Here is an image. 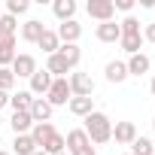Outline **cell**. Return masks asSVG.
Segmentation results:
<instances>
[{"mask_svg": "<svg viewBox=\"0 0 155 155\" xmlns=\"http://www.w3.org/2000/svg\"><path fill=\"white\" fill-rule=\"evenodd\" d=\"M31 104H34V94H31V91L9 94V107H12V113H25V110H31Z\"/></svg>", "mask_w": 155, "mask_h": 155, "instance_id": "obj_23", "label": "cell"}, {"mask_svg": "<svg viewBox=\"0 0 155 155\" xmlns=\"http://www.w3.org/2000/svg\"><path fill=\"white\" fill-rule=\"evenodd\" d=\"M31 9V3H28V0H6V15H21V12H28Z\"/></svg>", "mask_w": 155, "mask_h": 155, "instance_id": "obj_27", "label": "cell"}, {"mask_svg": "<svg viewBox=\"0 0 155 155\" xmlns=\"http://www.w3.org/2000/svg\"><path fill=\"white\" fill-rule=\"evenodd\" d=\"M70 85H67V79H52V88H49V94H46V101H49V107L55 110V107H67L70 104Z\"/></svg>", "mask_w": 155, "mask_h": 155, "instance_id": "obj_4", "label": "cell"}, {"mask_svg": "<svg viewBox=\"0 0 155 155\" xmlns=\"http://www.w3.org/2000/svg\"><path fill=\"white\" fill-rule=\"evenodd\" d=\"M58 55L67 61V67H70V73H73V70H76V64H79V58H82V49L76 46V43H61Z\"/></svg>", "mask_w": 155, "mask_h": 155, "instance_id": "obj_16", "label": "cell"}, {"mask_svg": "<svg viewBox=\"0 0 155 155\" xmlns=\"http://www.w3.org/2000/svg\"><path fill=\"white\" fill-rule=\"evenodd\" d=\"M125 155H131V152H125Z\"/></svg>", "mask_w": 155, "mask_h": 155, "instance_id": "obj_42", "label": "cell"}, {"mask_svg": "<svg viewBox=\"0 0 155 155\" xmlns=\"http://www.w3.org/2000/svg\"><path fill=\"white\" fill-rule=\"evenodd\" d=\"M55 34H58V40H61V43H76V40L82 37V25L76 21V18H73V21H61Z\"/></svg>", "mask_w": 155, "mask_h": 155, "instance_id": "obj_7", "label": "cell"}, {"mask_svg": "<svg viewBox=\"0 0 155 155\" xmlns=\"http://www.w3.org/2000/svg\"><path fill=\"white\" fill-rule=\"evenodd\" d=\"M113 6L122 9V12H131V9H134V0H113Z\"/></svg>", "mask_w": 155, "mask_h": 155, "instance_id": "obj_33", "label": "cell"}, {"mask_svg": "<svg viewBox=\"0 0 155 155\" xmlns=\"http://www.w3.org/2000/svg\"><path fill=\"white\" fill-rule=\"evenodd\" d=\"M64 143H67V155H94V146H91V140L85 137L82 128H73L64 137Z\"/></svg>", "mask_w": 155, "mask_h": 155, "instance_id": "obj_2", "label": "cell"}, {"mask_svg": "<svg viewBox=\"0 0 155 155\" xmlns=\"http://www.w3.org/2000/svg\"><path fill=\"white\" fill-rule=\"evenodd\" d=\"M58 155H67V152H58Z\"/></svg>", "mask_w": 155, "mask_h": 155, "instance_id": "obj_40", "label": "cell"}, {"mask_svg": "<svg viewBox=\"0 0 155 155\" xmlns=\"http://www.w3.org/2000/svg\"><path fill=\"white\" fill-rule=\"evenodd\" d=\"M12 152H15V155H34V152H37V146H34L31 134H18V137L12 140Z\"/></svg>", "mask_w": 155, "mask_h": 155, "instance_id": "obj_24", "label": "cell"}, {"mask_svg": "<svg viewBox=\"0 0 155 155\" xmlns=\"http://www.w3.org/2000/svg\"><path fill=\"white\" fill-rule=\"evenodd\" d=\"M12 76H15V79H18V76H21V79H31V76L37 73V58L34 55H15V61H12Z\"/></svg>", "mask_w": 155, "mask_h": 155, "instance_id": "obj_5", "label": "cell"}, {"mask_svg": "<svg viewBox=\"0 0 155 155\" xmlns=\"http://www.w3.org/2000/svg\"><path fill=\"white\" fill-rule=\"evenodd\" d=\"M6 104H9V94H6V91H0V110H3Z\"/></svg>", "mask_w": 155, "mask_h": 155, "instance_id": "obj_35", "label": "cell"}, {"mask_svg": "<svg viewBox=\"0 0 155 155\" xmlns=\"http://www.w3.org/2000/svg\"><path fill=\"white\" fill-rule=\"evenodd\" d=\"M52 134H55V125H52V122H37V125L31 128V140H34L37 149H43V146L49 143Z\"/></svg>", "mask_w": 155, "mask_h": 155, "instance_id": "obj_9", "label": "cell"}, {"mask_svg": "<svg viewBox=\"0 0 155 155\" xmlns=\"http://www.w3.org/2000/svg\"><path fill=\"white\" fill-rule=\"evenodd\" d=\"M34 155H46V152H43V149H37V152H34Z\"/></svg>", "mask_w": 155, "mask_h": 155, "instance_id": "obj_37", "label": "cell"}, {"mask_svg": "<svg viewBox=\"0 0 155 155\" xmlns=\"http://www.w3.org/2000/svg\"><path fill=\"white\" fill-rule=\"evenodd\" d=\"M12 85H15V76H12V70L9 67H0V91H12Z\"/></svg>", "mask_w": 155, "mask_h": 155, "instance_id": "obj_28", "label": "cell"}, {"mask_svg": "<svg viewBox=\"0 0 155 155\" xmlns=\"http://www.w3.org/2000/svg\"><path fill=\"white\" fill-rule=\"evenodd\" d=\"M46 70L52 73V79H67V73H70V67H67V61L55 52V55H49L46 58Z\"/></svg>", "mask_w": 155, "mask_h": 155, "instance_id": "obj_13", "label": "cell"}, {"mask_svg": "<svg viewBox=\"0 0 155 155\" xmlns=\"http://www.w3.org/2000/svg\"><path fill=\"white\" fill-rule=\"evenodd\" d=\"M67 110L73 113V116H91L94 113V97H70V104H67Z\"/></svg>", "mask_w": 155, "mask_h": 155, "instance_id": "obj_17", "label": "cell"}, {"mask_svg": "<svg viewBox=\"0 0 155 155\" xmlns=\"http://www.w3.org/2000/svg\"><path fill=\"white\" fill-rule=\"evenodd\" d=\"M97 40L101 43H119L122 40V28L116 25V21H104V25H97Z\"/></svg>", "mask_w": 155, "mask_h": 155, "instance_id": "obj_14", "label": "cell"}, {"mask_svg": "<svg viewBox=\"0 0 155 155\" xmlns=\"http://www.w3.org/2000/svg\"><path fill=\"white\" fill-rule=\"evenodd\" d=\"M119 28H122V34H140V21H137L134 15H125V21H122Z\"/></svg>", "mask_w": 155, "mask_h": 155, "instance_id": "obj_30", "label": "cell"}, {"mask_svg": "<svg viewBox=\"0 0 155 155\" xmlns=\"http://www.w3.org/2000/svg\"><path fill=\"white\" fill-rule=\"evenodd\" d=\"M131 155H155L152 140H149V137H137V140L131 143Z\"/></svg>", "mask_w": 155, "mask_h": 155, "instance_id": "obj_26", "label": "cell"}, {"mask_svg": "<svg viewBox=\"0 0 155 155\" xmlns=\"http://www.w3.org/2000/svg\"><path fill=\"white\" fill-rule=\"evenodd\" d=\"M0 49H15V37H3L0 34Z\"/></svg>", "mask_w": 155, "mask_h": 155, "instance_id": "obj_34", "label": "cell"}, {"mask_svg": "<svg viewBox=\"0 0 155 155\" xmlns=\"http://www.w3.org/2000/svg\"><path fill=\"white\" fill-rule=\"evenodd\" d=\"M49 88H52V73L49 70H37L34 76H31V94H49Z\"/></svg>", "mask_w": 155, "mask_h": 155, "instance_id": "obj_11", "label": "cell"}, {"mask_svg": "<svg viewBox=\"0 0 155 155\" xmlns=\"http://www.w3.org/2000/svg\"><path fill=\"white\" fill-rule=\"evenodd\" d=\"M67 85H70L73 97H91V91H94V79L88 73H79V70H73L67 76Z\"/></svg>", "mask_w": 155, "mask_h": 155, "instance_id": "obj_3", "label": "cell"}, {"mask_svg": "<svg viewBox=\"0 0 155 155\" xmlns=\"http://www.w3.org/2000/svg\"><path fill=\"white\" fill-rule=\"evenodd\" d=\"M52 12H55L58 21H73V15H76V3H73V0H55V3H52Z\"/></svg>", "mask_w": 155, "mask_h": 155, "instance_id": "obj_20", "label": "cell"}, {"mask_svg": "<svg viewBox=\"0 0 155 155\" xmlns=\"http://www.w3.org/2000/svg\"><path fill=\"white\" fill-rule=\"evenodd\" d=\"M149 91H152V97H155V76H152V82H149Z\"/></svg>", "mask_w": 155, "mask_h": 155, "instance_id": "obj_36", "label": "cell"}, {"mask_svg": "<svg viewBox=\"0 0 155 155\" xmlns=\"http://www.w3.org/2000/svg\"><path fill=\"white\" fill-rule=\"evenodd\" d=\"M119 46H122V49H125L128 55H137V52L143 49V34H122Z\"/></svg>", "mask_w": 155, "mask_h": 155, "instance_id": "obj_22", "label": "cell"}, {"mask_svg": "<svg viewBox=\"0 0 155 155\" xmlns=\"http://www.w3.org/2000/svg\"><path fill=\"white\" fill-rule=\"evenodd\" d=\"M152 128H155V119H152Z\"/></svg>", "mask_w": 155, "mask_h": 155, "instance_id": "obj_41", "label": "cell"}, {"mask_svg": "<svg viewBox=\"0 0 155 155\" xmlns=\"http://www.w3.org/2000/svg\"><path fill=\"white\" fill-rule=\"evenodd\" d=\"M125 67H128V76H143V73H149L152 61H149V55L137 52V55H131V58L125 61Z\"/></svg>", "mask_w": 155, "mask_h": 155, "instance_id": "obj_8", "label": "cell"}, {"mask_svg": "<svg viewBox=\"0 0 155 155\" xmlns=\"http://www.w3.org/2000/svg\"><path fill=\"white\" fill-rule=\"evenodd\" d=\"M43 31H46V25H43L40 18H31V21L21 25V40H25V43H37V40L43 37Z\"/></svg>", "mask_w": 155, "mask_h": 155, "instance_id": "obj_18", "label": "cell"}, {"mask_svg": "<svg viewBox=\"0 0 155 155\" xmlns=\"http://www.w3.org/2000/svg\"><path fill=\"white\" fill-rule=\"evenodd\" d=\"M15 49H0V67H12V61H15Z\"/></svg>", "mask_w": 155, "mask_h": 155, "instance_id": "obj_31", "label": "cell"}, {"mask_svg": "<svg viewBox=\"0 0 155 155\" xmlns=\"http://www.w3.org/2000/svg\"><path fill=\"white\" fill-rule=\"evenodd\" d=\"M0 155H9V152H0Z\"/></svg>", "mask_w": 155, "mask_h": 155, "instance_id": "obj_39", "label": "cell"}, {"mask_svg": "<svg viewBox=\"0 0 155 155\" xmlns=\"http://www.w3.org/2000/svg\"><path fill=\"white\" fill-rule=\"evenodd\" d=\"M85 137L91 140V143H97V146H104V143H110L113 140V122H110V116L107 113H91V116H85Z\"/></svg>", "mask_w": 155, "mask_h": 155, "instance_id": "obj_1", "label": "cell"}, {"mask_svg": "<svg viewBox=\"0 0 155 155\" xmlns=\"http://www.w3.org/2000/svg\"><path fill=\"white\" fill-rule=\"evenodd\" d=\"M9 128L15 131V137L18 134H31V128H34V119H31V113L25 110V113H12V119H9Z\"/></svg>", "mask_w": 155, "mask_h": 155, "instance_id": "obj_19", "label": "cell"}, {"mask_svg": "<svg viewBox=\"0 0 155 155\" xmlns=\"http://www.w3.org/2000/svg\"><path fill=\"white\" fill-rule=\"evenodd\" d=\"M0 128H3V119H0Z\"/></svg>", "mask_w": 155, "mask_h": 155, "instance_id": "obj_38", "label": "cell"}, {"mask_svg": "<svg viewBox=\"0 0 155 155\" xmlns=\"http://www.w3.org/2000/svg\"><path fill=\"white\" fill-rule=\"evenodd\" d=\"M113 137H116V143L131 146V143L137 140V128H134V122H116V125H113Z\"/></svg>", "mask_w": 155, "mask_h": 155, "instance_id": "obj_10", "label": "cell"}, {"mask_svg": "<svg viewBox=\"0 0 155 155\" xmlns=\"http://www.w3.org/2000/svg\"><path fill=\"white\" fill-rule=\"evenodd\" d=\"M15 31H18V21H15L12 15H3V18H0V34H3V37H15Z\"/></svg>", "mask_w": 155, "mask_h": 155, "instance_id": "obj_29", "label": "cell"}, {"mask_svg": "<svg viewBox=\"0 0 155 155\" xmlns=\"http://www.w3.org/2000/svg\"><path fill=\"white\" fill-rule=\"evenodd\" d=\"M37 46H40L46 55H55V52L61 49V40H58V34H55V31H49V28H46V31H43V37L37 40Z\"/></svg>", "mask_w": 155, "mask_h": 155, "instance_id": "obj_21", "label": "cell"}, {"mask_svg": "<svg viewBox=\"0 0 155 155\" xmlns=\"http://www.w3.org/2000/svg\"><path fill=\"white\" fill-rule=\"evenodd\" d=\"M43 152H46V155H58V152H67V143H64V137L55 131V134L49 137V143L43 146Z\"/></svg>", "mask_w": 155, "mask_h": 155, "instance_id": "obj_25", "label": "cell"}, {"mask_svg": "<svg viewBox=\"0 0 155 155\" xmlns=\"http://www.w3.org/2000/svg\"><path fill=\"white\" fill-rule=\"evenodd\" d=\"M88 15L91 18H97L101 25L104 21H113V15H116V6H113V0H88Z\"/></svg>", "mask_w": 155, "mask_h": 155, "instance_id": "obj_6", "label": "cell"}, {"mask_svg": "<svg viewBox=\"0 0 155 155\" xmlns=\"http://www.w3.org/2000/svg\"><path fill=\"white\" fill-rule=\"evenodd\" d=\"M104 73H107V82H113V85H122V82L128 79V67H125V61H110V64L104 67Z\"/></svg>", "mask_w": 155, "mask_h": 155, "instance_id": "obj_12", "label": "cell"}, {"mask_svg": "<svg viewBox=\"0 0 155 155\" xmlns=\"http://www.w3.org/2000/svg\"><path fill=\"white\" fill-rule=\"evenodd\" d=\"M143 43H155V21L143 28Z\"/></svg>", "mask_w": 155, "mask_h": 155, "instance_id": "obj_32", "label": "cell"}, {"mask_svg": "<svg viewBox=\"0 0 155 155\" xmlns=\"http://www.w3.org/2000/svg\"><path fill=\"white\" fill-rule=\"evenodd\" d=\"M31 119H34V125L37 122H49L52 119V107H49V101L46 97H34V104H31Z\"/></svg>", "mask_w": 155, "mask_h": 155, "instance_id": "obj_15", "label": "cell"}]
</instances>
